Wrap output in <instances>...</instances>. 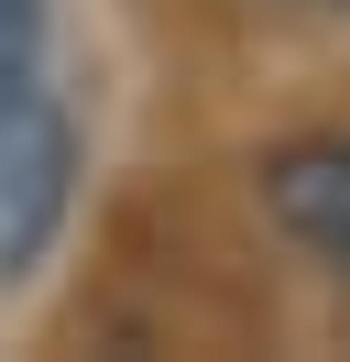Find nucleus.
I'll return each instance as SVG.
<instances>
[{"mask_svg":"<svg viewBox=\"0 0 350 362\" xmlns=\"http://www.w3.org/2000/svg\"><path fill=\"white\" fill-rule=\"evenodd\" d=\"M262 209H274V230L296 252H318L328 274H350V143H284L274 165H262Z\"/></svg>","mask_w":350,"mask_h":362,"instance_id":"nucleus-2","label":"nucleus"},{"mask_svg":"<svg viewBox=\"0 0 350 362\" xmlns=\"http://www.w3.org/2000/svg\"><path fill=\"white\" fill-rule=\"evenodd\" d=\"M55 187H66V121L44 99V11L0 0V264L55 230Z\"/></svg>","mask_w":350,"mask_h":362,"instance_id":"nucleus-1","label":"nucleus"},{"mask_svg":"<svg viewBox=\"0 0 350 362\" xmlns=\"http://www.w3.org/2000/svg\"><path fill=\"white\" fill-rule=\"evenodd\" d=\"M306 11H350V0H306Z\"/></svg>","mask_w":350,"mask_h":362,"instance_id":"nucleus-3","label":"nucleus"}]
</instances>
